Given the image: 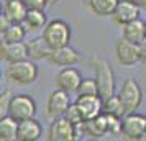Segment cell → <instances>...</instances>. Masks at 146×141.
<instances>
[{"instance_id":"2e32d148","label":"cell","mask_w":146,"mask_h":141,"mask_svg":"<svg viewBox=\"0 0 146 141\" xmlns=\"http://www.w3.org/2000/svg\"><path fill=\"white\" fill-rule=\"evenodd\" d=\"M121 38L133 44H139L145 40V21L135 20L121 26Z\"/></svg>"},{"instance_id":"52a82bcc","label":"cell","mask_w":146,"mask_h":141,"mask_svg":"<svg viewBox=\"0 0 146 141\" xmlns=\"http://www.w3.org/2000/svg\"><path fill=\"white\" fill-rule=\"evenodd\" d=\"M146 130V117L141 113H126L120 123V134L130 141H136Z\"/></svg>"},{"instance_id":"4fadbf2b","label":"cell","mask_w":146,"mask_h":141,"mask_svg":"<svg viewBox=\"0 0 146 141\" xmlns=\"http://www.w3.org/2000/svg\"><path fill=\"white\" fill-rule=\"evenodd\" d=\"M139 15H141L139 13V7H136L133 2H130V0H120L117 8L113 10L112 18L117 25L123 26L126 23L139 20Z\"/></svg>"},{"instance_id":"484cf974","label":"cell","mask_w":146,"mask_h":141,"mask_svg":"<svg viewBox=\"0 0 146 141\" xmlns=\"http://www.w3.org/2000/svg\"><path fill=\"white\" fill-rule=\"evenodd\" d=\"M23 3L28 10H44L48 7L46 0H23Z\"/></svg>"},{"instance_id":"9c48e42d","label":"cell","mask_w":146,"mask_h":141,"mask_svg":"<svg viewBox=\"0 0 146 141\" xmlns=\"http://www.w3.org/2000/svg\"><path fill=\"white\" fill-rule=\"evenodd\" d=\"M72 102L69 99V94L62 92V90H53L49 97H48L46 102V115L48 118L51 120H56V118H61L64 117V113L67 112V108Z\"/></svg>"},{"instance_id":"7a4b0ae2","label":"cell","mask_w":146,"mask_h":141,"mask_svg":"<svg viewBox=\"0 0 146 141\" xmlns=\"http://www.w3.org/2000/svg\"><path fill=\"white\" fill-rule=\"evenodd\" d=\"M92 66L95 69V84L99 89V97L105 100L108 97L115 95L117 92V81L112 66L105 59H94Z\"/></svg>"},{"instance_id":"d590c367","label":"cell","mask_w":146,"mask_h":141,"mask_svg":"<svg viewBox=\"0 0 146 141\" xmlns=\"http://www.w3.org/2000/svg\"><path fill=\"white\" fill-rule=\"evenodd\" d=\"M0 77H2V71H0Z\"/></svg>"},{"instance_id":"ba28073f","label":"cell","mask_w":146,"mask_h":141,"mask_svg":"<svg viewBox=\"0 0 146 141\" xmlns=\"http://www.w3.org/2000/svg\"><path fill=\"white\" fill-rule=\"evenodd\" d=\"M51 64L54 66H59V67H72L76 64H79L82 61V56L79 54L77 49H74L71 44L62 48H58V49H51L49 54L46 58Z\"/></svg>"},{"instance_id":"e0dca14e","label":"cell","mask_w":146,"mask_h":141,"mask_svg":"<svg viewBox=\"0 0 146 141\" xmlns=\"http://www.w3.org/2000/svg\"><path fill=\"white\" fill-rule=\"evenodd\" d=\"M3 13L7 15V18L15 25H21L25 17L28 13V8L25 7L23 0H13V2H8L5 3V8H3Z\"/></svg>"},{"instance_id":"603a6c76","label":"cell","mask_w":146,"mask_h":141,"mask_svg":"<svg viewBox=\"0 0 146 141\" xmlns=\"http://www.w3.org/2000/svg\"><path fill=\"white\" fill-rule=\"evenodd\" d=\"M2 36H3L2 40L7 41V43H23L25 36H27V30H25L23 25H15L13 23V25H10V28Z\"/></svg>"},{"instance_id":"44dd1931","label":"cell","mask_w":146,"mask_h":141,"mask_svg":"<svg viewBox=\"0 0 146 141\" xmlns=\"http://www.w3.org/2000/svg\"><path fill=\"white\" fill-rule=\"evenodd\" d=\"M17 128L18 121L8 115L0 117V141H17Z\"/></svg>"},{"instance_id":"ac0fdd59","label":"cell","mask_w":146,"mask_h":141,"mask_svg":"<svg viewBox=\"0 0 146 141\" xmlns=\"http://www.w3.org/2000/svg\"><path fill=\"white\" fill-rule=\"evenodd\" d=\"M25 46H27V56H28V59H31V61L46 59L48 54H49V51H51V49L46 46V43L43 41V38H41V36L30 40L28 43H25Z\"/></svg>"},{"instance_id":"277c9868","label":"cell","mask_w":146,"mask_h":141,"mask_svg":"<svg viewBox=\"0 0 146 141\" xmlns=\"http://www.w3.org/2000/svg\"><path fill=\"white\" fill-rule=\"evenodd\" d=\"M5 75L10 82H15L18 85H30L38 79V66L31 59H23L13 64H8Z\"/></svg>"},{"instance_id":"e575fe53","label":"cell","mask_w":146,"mask_h":141,"mask_svg":"<svg viewBox=\"0 0 146 141\" xmlns=\"http://www.w3.org/2000/svg\"><path fill=\"white\" fill-rule=\"evenodd\" d=\"M87 141H95V140H87Z\"/></svg>"},{"instance_id":"6da1fadb","label":"cell","mask_w":146,"mask_h":141,"mask_svg":"<svg viewBox=\"0 0 146 141\" xmlns=\"http://www.w3.org/2000/svg\"><path fill=\"white\" fill-rule=\"evenodd\" d=\"M71 36H72V31H71L69 23H66L64 20H59V18L48 21L46 26L43 28V34H41L43 41L46 43V46L49 49L67 46L71 43Z\"/></svg>"},{"instance_id":"ffe728a7","label":"cell","mask_w":146,"mask_h":141,"mask_svg":"<svg viewBox=\"0 0 146 141\" xmlns=\"http://www.w3.org/2000/svg\"><path fill=\"white\" fill-rule=\"evenodd\" d=\"M120 0H87L89 7L97 17H112Z\"/></svg>"},{"instance_id":"7402d4cb","label":"cell","mask_w":146,"mask_h":141,"mask_svg":"<svg viewBox=\"0 0 146 141\" xmlns=\"http://www.w3.org/2000/svg\"><path fill=\"white\" fill-rule=\"evenodd\" d=\"M102 113L112 115V117H117V118H123V117H125V110L121 107V103H120L117 94L102 102Z\"/></svg>"},{"instance_id":"f1b7e54d","label":"cell","mask_w":146,"mask_h":141,"mask_svg":"<svg viewBox=\"0 0 146 141\" xmlns=\"http://www.w3.org/2000/svg\"><path fill=\"white\" fill-rule=\"evenodd\" d=\"M130 2H133V3H135V5H136V7H143V8H146V0H130Z\"/></svg>"},{"instance_id":"5bb4252c","label":"cell","mask_w":146,"mask_h":141,"mask_svg":"<svg viewBox=\"0 0 146 141\" xmlns=\"http://www.w3.org/2000/svg\"><path fill=\"white\" fill-rule=\"evenodd\" d=\"M0 59L8 62V64L28 59L25 43H7L2 40L0 41Z\"/></svg>"},{"instance_id":"9a60e30c","label":"cell","mask_w":146,"mask_h":141,"mask_svg":"<svg viewBox=\"0 0 146 141\" xmlns=\"http://www.w3.org/2000/svg\"><path fill=\"white\" fill-rule=\"evenodd\" d=\"M41 134H43V126L38 120L30 118V120L18 121L17 141H38Z\"/></svg>"},{"instance_id":"d6986e66","label":"cell","mask_w":146,"mask_h":141,"mask_svg":"<svg viewBox=\"0 0 146 141\" xmlns=\"http://www.w3.org/2000/svg\"><path fill=\"white\" fill-rule=\"evenodd\" d=\"M46 23H48V18H46L44 10H28V13L21 25L25 26V30H27V33H28V31L43 30V28L46 26Z\"/></svg>"},{"instance_id":"8992f818","label":"cell","mask_w":146,"mask_h":141,"mask_svg":"<svg viewBox=\"0 0 146 141\" xmlns=\"http://www.w3.org/2000/svg\"><path fill=\"white\" fill-rule=\"evenodd\" d=\"M79 130L64 117L56 118L49 123L46 133V141H77L79 140Z\"/></svg>"},{"instance_id":"7c38bea8","label":"cell","mask_w":146,"mask_h":141,"mask_svg":"<svg viewBox=\"0 0 146 141\" xmlns=\"http://www.w3.org/2000/svg\"><path fill=\"white\" fill-rule=\"evenodd\" d=\"M115 56L121 66L131 67L136 62H139V54H138V44H133L130 41L120 38L115 43Z\"/></svg>"},{"instance_id":"3957f363","label":"cell","mask_w":146,"mask_h":141,"mask_svg":"<svg viewBox=\"0 0 146 141\" xmlns=\"http://www.w3.org/2000/svg\"><path fill=\"white\" fill-rule=\"evenodd\" d=\"M36 102L31 95L27 94H17L12 95L7 105V115L10 118H13L15 121H23L35 118L36 115Z\"/></svg>"},{"instance_id":"cb8c5ba5","label":"cell","mask_w":146,"mask_h":141,"mask_svg":"<svg viewBox=\"0 0 146 141\" xmlns=\"http://www.w3.org/2000/svg\"><path fill=\"white\" fill-rule=\"evenodd\" d=\"M77 97H94V95H99V89H97V84H95V79H82L79 84V87L76 90Z\"/></svg>"},{"instance_id":"d4e9b609","label":"cell","mask_w":146,"mask_h":141,"mask_svg":"<svg viewBox=\"0 0 146 141\" xmlns=\"http://www.w3.org/2000/svg\"><path fill=\"white\" fill-rule=\"evenodd\" d=\"M64 118H66L67 121H71L74 126H77V128L82 125V118H80V115H79V112H77V108H76V105H74V103H71V105H69L67 112L64 113Z\"/></svg>"},{"instance_id":"836d02e7","label":"cell","mask_w":146,"mask_h":141,"mask_svg":"<svg viewBox=\"0 0 146 141\" xmlns=\"http://www.w3.org/2000/svg\"><path fill=\"white\" fill-rule=\"evenodd\" d=\"M3 2H5V3H8V2H13V0H3Z\"/></svg>"},{"instance_id":"f546056e","label":"cell","mask_w":146,"mask_h":141,"mask_svg":"<svg viewBox=\"0 0 146 141\" xmlns=\"http://www.w3.org/2000/svg\"><path fill=\"white\" fill-rule=\"evenodd\" d=\"M136 141H146V130H145V133H141V136Z\"/></svg>"},{"instance_id":"4dcf8cb0","label":"cell","mask_w":146,"mask_h":141,"mask_svg":"<svg viewBox=\"0 0 146 141\" xmlns=\"http://www.w3.org/2000/svg\"><path fill=\"white\" fill-rule=\"evenodd\" d=\"M48 5H53V3H56V2H59V0H46Z\"/></svg>"},{"instance_id":"83f0119b","label":"cell","mask_w":146,"mask_h":141,"mask_svg":"<svg viewBox=\"0 0 146 141\" xmlns=\"http://www.w3.org/2000/svg\"><path fill=\"white\" fill-rule=\"evenodd\" d=\"M138 54H139V62H143L146 66V40H143L138 44Z\"/></svg>"},{"instance_id":"4316f807","label":"cell","mask_w":146,"mask_h":141,"mask_svg":"<svg viewBox=\"0 0 146 141\" xmlns=\"http://www.w3.org/2000/svg\"><path fill=\"white\" fill-rule=\"evenodd\" d=\"M10 25H13V23H12V21L7 18V15H5V13L0 15V34L5 33L8 28H10Z\"/></svg>"},{"instance_id":"1f68e13d","label":"cell","mask_w":146,"mask_h":141,"mask_svg":"<svg viewBox=\"0 0 146 141\" xmlns=\"http://www.w3.org/2000/svg\"><path fill=\"white\" fill-rule=\"evenodd\" d=\"M3 13V7H2V2H0V15Z\"/></svg>"},{"instance_id":"5b68a950","label":"cell","mask_w":146,"mask_h":141,"mask_svg":"<svg viewBox=\"0 0 146 141\" xmlns=\"http://www.w3.org/2000/svg\"><path fill=\"white\" fill-rule=\"evenodd\" d=\"M121 107L126 113H133L136 112L143 102V89L138 84V81H135L133 77H128L123 84H121V89L117 94Z\"/></svg>"},{"instance_id":"30bf717a","label":"cell","mask_w":146,"mask_h":141,"mask_svg":"<svg viewBox=\"0 0 146 141\" xmlns=\"http://www.w3.org/2000/svg\"><path fill=\"white\" fill-rule=\"evenodd\" d=\"M80 81H82V75L76 67H62L59 72L54 77L56 82V89L62 90L66 94H76V90L79 87Z\"/></svg>"},{"instance_id":"8fae6325","label":"cell","mask_w":146,"mask_h":141,"mask_svg":"<svg viewBox=\"0 0 146 141\" xmlns=\"http://www.w3.org/2000/svg\"><path fill=\"white\" fill-rule=\"evenodd\" d=\"M102 99L99 95H94V97H77L74 105L79 112L82 121H89L97 118L102 113Z\"/></svg>"},{"instance_id":"d6a6232c","label":"cell","mask_w":146,"mask_h":141,"mask_svg":"<svg viewBox=\"0 0 146 141\" xmlns=\"http://www.w3.org/2000/svg\"><path fill=\"white\" fill-rule=\"evenodd\" d=\"M145 40H146V21H145Z\"/></svg>"}]
</instances>
